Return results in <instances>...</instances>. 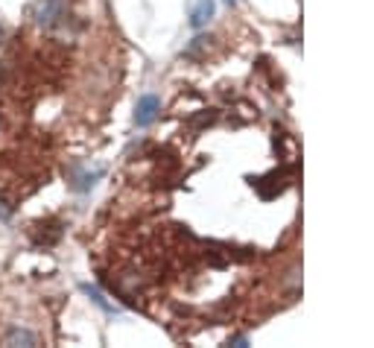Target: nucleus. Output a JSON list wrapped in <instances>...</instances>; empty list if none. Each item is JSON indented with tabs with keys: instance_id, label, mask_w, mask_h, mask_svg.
Returning a JSON list of instances; mask_svg holds the SVG:
<instances>
[{
	"instance_id": "obj_1",
	"label": "nucleus",
	"mask_w": 374,
	"mask_h": 348,
	"mask_svg": "<svg viewBox=\"0 0 374 348\" xmlns=\"http://www.w3.org/2000/svg\"><path fill=\"white\" fill-rule=\"evenodd\" d=\"M158 112H161V99L155 94H143L138 99V109H135V123L138 126H149V123L158 117Z\"/></svg>"
},
{
	"instance_id": "obj_2",
	"label": "nucleus",
	"mask_w": 374,
	"mask_h": 348,
	"mask_svg": "<svg viewBox=\"0 0 374 348\" xmlns=\"http://www.w3.org/2000/svg\"><path fill=\"white\" fill-rule=\"evenodd\" d=\"M62 9H65L62 0H44L35 21L41 23V27H53V23H59V18H62Z\"/></svg>"
},
{
	"instance_id": "obj_3",
	"label": "nucleus",
	"mask_w": 374,
	"mask_h": 348,
	"mask_svg": "<svg viewBox=\"0 0 374 348\" xmlns=\"http://www.w3.org/2000/svg\"><path fill=\"white\" fill-rule=\"evenodd\" d=\"M211 18H214V0H199L193 15H190V27L193 30H202Z\"/></svg>"
},
{
	"instance_id": "obj_4",
	"label": "nucleus",
	"mask_w": 374,
	"mask_h": 348,
	"mask_svg": "<svg viewBox=\"0 0 374 348\" xmlns=\"http://www.w3.org/2000/svg\"><path fill=\"white\" fill-rule=\"evenodd\" d=\"M99 176H103V170H99V167L94 173H79V176L73 179V190H88V187H94Z\"/></svg>"
},
{
	"instance_id": "obj_5",
	"label": "nucleus",
	"mask_w": 374,
	"mask_h": 348,
	"mask_svg": "<svg viewBox=\"0 0 374 348\" xmlns=\"http://www.w3.org/2000/svg\"><path fill=\"white\" fill-rule=\"evenodd\" d=\"M6 342H23V345H35V337L33 334H27V331H12L9 337H6Z\"/></svg>"
},
{
	"instance_id": "obj_6",
	"label": "nucleus",
	"mask_w": 374,
	"mask_h": 348,
	"mask_svg": "<svg viewBox=\"0 0 374 348\" xmlns=\"http://www.w3.org/2000/svg\"><path fill=\"white\" fill-rule=\"evenodd\" d=\"M82 290H85V293H88V295L94 298V305H99V308H103V310H111V305H106V298L99 295V293H97V290H94L91 284H82Z\"/></svg>"
},
{
	"instance_id": "obj_7",
	"label": "nucleus",
	"mask_w": 374,
	"mask_h": 348,
	"mask_svg": "<svg viewBox=\"0 0 374 348\" xmlns=\"http://www.w3.org/2000/svg\"><path fill=\"white\" fill-rule=\"evenodd\" d=\"M9 217H12V208H9L6 202H0V222H6Z\"/></svg>"
},
{
	"instance_id": "obj_8",
	"label": "nucleus",
	"mask_w": 374,
	"mask_h": 348,
	"mask_svg": "<svg viewBox=\"0 0 374 348\" xmlns=\"http://www.w3.org/2000/svg\"><path fill=\"white\" fill-rule=\"evenodd\" d=\"M226 4H229V6H234V4H237V0H226Z\"/></svg>"
},
{
	"instance_id": "obj_9",
	"label": "nucleus",
	"mask_w": 374,
	"mask_h": 348,
	"mask_svg": "<svg viewBox=\"0 0 374 348\" xmlns=\"http://www.w3.org/2000/svg\"><path fill=\"white\" fill-rule=\"evenodd\" d=\"M0 36H4V33H0Z\"/></svg>"
}]
</instances>
